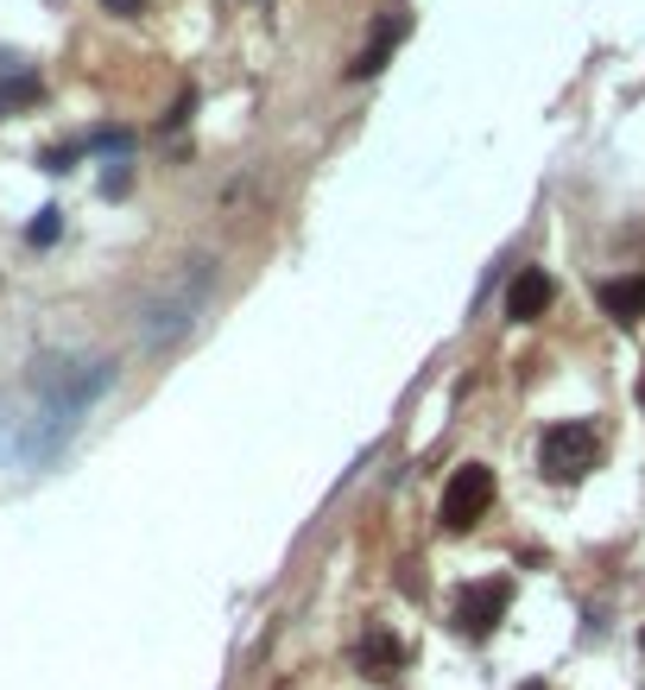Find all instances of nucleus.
Segmentation results:
<instances>
[{"mask_svg":"<svg viewBox=\"0 0 645 690\" xmlns=\"http://www.w3.org/2000/svg\"><path fill=\"white\" fill-rule=\"evenodd\" d=\"M545 311H550V279H545V266H526L507 285V317L512 323H538Z\"/></svg>","mask_w":645,"mask_h":690,"instance_id":"39448f33","label":"nucleus"},{"mask_svg":"<svg viewBox=\"0 0 645 690\" xmlns=\"http://www.w3.org/2000/svg\"><path fill=\"white\" fill-rule=\"evenodd\" d=\"M602 304L614 323H639L645 317V273H626V279H607L602 285Z\"/></svg>","mask_w":645,"mask_h":690,"instance_id":"423d86ee","label":"nucleus"},{"mask_svg":"<svg viewBox=\"0 0 645 690\" xmlns=\"http://www.w3.org/2000/svg\"><path fill=\"white\" fill-rule=\"evenodd\" d=\"M405 39V20H399V13H387V20L373 26V39H368V51H361V58H354V77H373V70H380V64H387V51L392 45Z\"/></svg>","mask_w":645,"mask_h":690,"instance_id":"6e6552de","label":"nucleus"},{"mask_svg":"<svg viewBox=\"0 0 645 690\" xmlns=\"http://www.w3.org/2000/svg\"><path fill=\"white\" fill-rule=\"evenodd\" d=\"M101 7H108V13H139L146 0H101Z\"/></svg>","mask_w":645,"mask_h":690,"instance_id":"1a4fd4ad","label":"nucleus"},{"mask_svg":"<svg viewBox=\"0 0 645 690\" xmlns=\"http://www.w3.org/2000/svg\"><path fill=\"white\" fill-rule=\"evenodd\" d=\"M196 304H203V292H172V298H158V304H146V317H139V342H177V336L196 323Z\"/></svg>","mask_w":645,"mask_h":690,"instance_id":"20e7f679","label":"nucleus"},{"mask_svg":"<svg viewBox=\"0 0 645 690\" xmlns=\"http://www.w3.org/2000/svg\"><path fill=\"white\" fill-rule=\"evenodd\" d=\"M507 609H512V583H507V576H481V583H462V590H456V628L469 633V640L493 633Z\"/></svg>","mask_w":645,"mask_h":690,"instance_id":"7ed1b4c3","label":"nucleus"},{"mask_svg":"<svg viewBox=\"0 0 645 690\" xmlns=\"http://www.w3.org/2000/svg\"><path fill=\"white\" fill-rule=\"evenodd\" d=\"M354 659H361V671H368V678H392V671L405 665V640H399V633H368V640H361V652H354Z\"/></svg>","mask_w":645,"mask_h":690,"instance_id":"0eeeda50","label":"nucleus"},{"mask_svg":"<svg viewBox=\"0 0 645 690\" xmlns=\"http://www.w3.org/2000/svg\"><path fill=\"white\" fill-rule=\"evenodd\" d=\"M595 463H602V437H595V425H583V418H564V425H550V431L538 437V469H545L550 482H583Z\"/></svg>","mask_w":645,"mask_h":690,"instance_id":"f257e3e1","label":"nucleus"},{"mask_svg":"<svg viewBox=\"0 0 645 690\" xmlns=\"http://www.w3.org/2000/svg\"><path fill=\"white\" fill-rule=\"evenodd\" d=\"M639 399H645V380H639Z\"/></svg>","mask_w":645,"mask_h":690,"instance_id":"9d476101","label":"nucleus"},{"mask_svg":"<svg viewBox=\"0 0 645 690\" xmlns=\"http://www.w3.org/2000/svg\"><path fill=\"white\" fill-rule=\"evenodd\" d=\"M488 507H493V469L488 463H462V469L450 475V488H443V526H450V533H469Z\"/></svg>","mask_w":645,"mask_h":690,"instance_id":"f03ea898","label":"nucleus"}]
</instances>
